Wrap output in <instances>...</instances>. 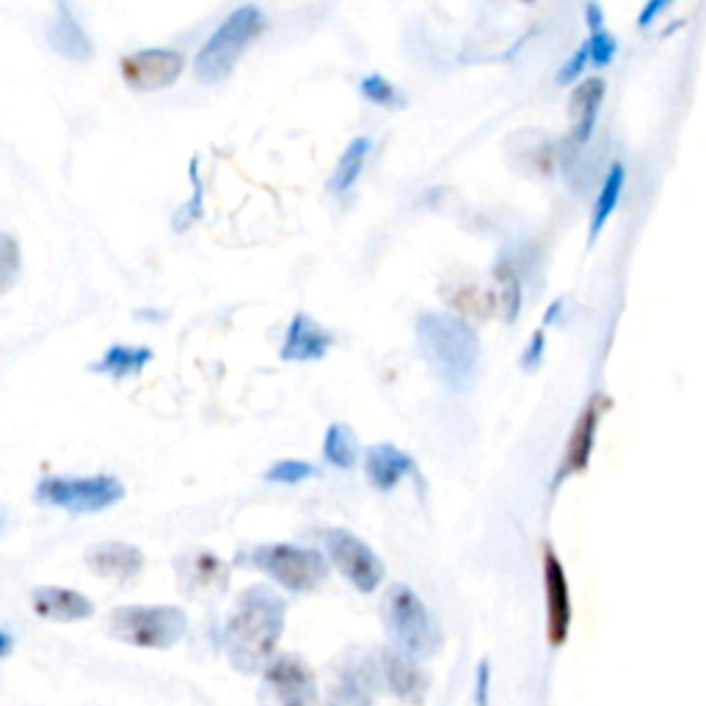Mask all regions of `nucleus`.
<instances>
[{
  "label": "nucleus",
  "instance_id": "4",
  "mask_svg": "<svg viewBox=\"0 0 706 706\" xmlns=\"http://www.w3.org/2000/svg\"><path fill=\"white\" fill-rule=\"evenodd\" d=\"M265 31V14L260 7H246L235 9L227 20L216 28V34L202 45V50L193 59V75L199 83H222L232 75L235 64L243 56V50L249 47V41L258 39Z\"/></svg>",
  "mask_w": 706,
  "mask_h": 706
},
{
  "label": "nucleus",
  "instance_id": "38",
  "mask_svg": "<svg viewBox=\"0 0 706 706\" xmlns=\"http://www.w3.org/2000/svg\"><path fill=\"white\" fill-rule=\"evenodd\" d=\"M561 310H563V298H558V301H554V304L543 312V323L558 321V318H561Z\"/></svg>",
  "mask_w": 706,
  "mask_h": 706
},
{
  "label": "nucleus",
  "instance_id": "12",
  "mask_svg": "<svg viewBox=\"0 0 706 706\" xmlns=\"http://www.w3.org/2000/svg\"><path fill=\"white\" fill-rule=\"evenodd\" d=\"M381 679V668L375 660L368 657H354L339 668L337 679H334L332 695H328V706H370L375 695V684Z\"/></svg>",
  "mask_w": 706,
  "mask_h": 706
},
{
  "label": "nucleus",
  "instance_id": "30",
  "mask_svg": "<svg viewBox=\"0 0 706 706\" xmlns=\"http://www.w3.org/2000/svg\"><path fill=\"white\" fill-rule=\"evenodd\" d=\"M359 92H362L364 97L373 103V106H384V108L403 106V97H400V92L395 88V83H390L386 77H381V75L362 77V83H359Z\"/></svg>",
  "mask_w": 706,
  "mask_h": 706
},
{
  "label": "nucleus",
  "instance_id": "35",
  "mask_svg": "<svg viewBox=\"0 0 706 706\" xmlns=\"http://www.w3.org/2000/svg\"><path fill=\"white\" fill-rule=\"evenodd\" d=\"M668 7H671L668 0H648L646 7L641 9V14H637V28H648L654 23V17L666 12Z\"/></svg>",
  "mask_w": 706,
  "mask_h": 706
},
{
  "label": "nucleus",
  "instance_id": "27",
  "mask_svg": "<svg viewBox=\"0 0 706 706\" xmlns=\"http://www.w3.org/2000/svg\"><path fill=\"white\" fill-rule=\"evenodd\" d=\"M310 478H318V467L310 462H301V458H285V462H276L265 469V480L268 483L296 486Z\"/></svg>",
  "mask_w": 706,
  "mask_h": 706
},
{
  "label": "nucleus",
  "instance_id": "8",
  "mask_svg": "<svg viewBox=\"0 0 706 706\" xmlns=\"http://www.w3.org/2000/svg\"><path fill=\"white\" fill-rule=\"evenodd\" d=\"M323 543H326L328 558H332L334 566L339 569V574H343L359 594H373V590H379V585L384 583L386 577V569L379 554L370 549V543H364L362 538L354 536L350 530H343V527H332V530L323 533Z\"/></svg>",
  "mask_w": 706,
  "mask_h": 706
},
{
  "label": "nucleus",
  "instance_id": "13",
  "mask_svg": "<svg viewBox=\"0 0 706 706\" xmlns=\"http://www.w3.org/2000/svg\"><path fill=\"white\" fill-rule=\"evenodd\" d=\"M182 594H222L229 583V566L207 549H193L175 561Z\"/></svg>",
  "mask_w": 706,
  "mask_h": 706
},
{
  "label": "nucleus",
  "instance_id": "16",
  "mask_svg": "<svg viewBox=\"0 0 706 706\" xmlns=\"http://www.w3.org/2000/svg\"><path fill=\"white\" fill-rule=\"evenodd\" d=\"M31 605H34L36 615L47 621H61V624H72V621H86L94 615V601L83 596L81 590L59 588V585H41L31 594Z\"/></svg>",
  "mask_w": 706,
  "mask_h": 706
},
{
  "label": "nucleus",
  "instance_id": "34",
  "mask_svg": "<svg viewBox=\"0 0 706 706\" xmlns=\"http://www.w3.org/2000/svg\"><path fill=\"white\" fill-rule=\"evenodd\" d=\"M491 693V666L489 660L478 662V673H475V706H489Z\"/></svg>",
  "mask_w": 706,
  "mask_h": 706
},
{
  "label": "nucleus",
  "instance_id": "5",
  "mask_svg": "<svg viewBox=\"0 0 706 706\" xmlns=\"http://www.w3.org/2000/svg\"><path fill=\"white\" fill-rule=\"evenodd\" d=\"M108 630L128 646L164 651L186 637L188 615L171 605H128L113 610Z\"/></svg>",
  "mask_w": 706,
  "mask_h": 706
},
{
  "label": "nucleus",
  "instance_id": "11",
  "mask_svg": "<svg viewBox=\"0 0 706 706\" xmlns=\"http://www.w3.org/2000/svg\"><path fill=\"white\" fill-rule=\"evenodd\" d=\"M543 599H547V643L561 648L572 632V590L566 569L552 547H543Z\"/></svg>",
  "mask_w": 706,
  "mask_h": 706
},
{
  "label": "nucleus",
  "instance_id": "21",
  "mask_svg": "<svg viewBox=\"0 0 706 706\" xmlns=\"http://www.w3.org/2000/svg\"><path fill=\"white\" fill-rule=\"evenodd\" d=\"M153 348H144V345H111L97 362L88 364V370L99 375H111V379H133L153 362Z\"/></svg>",
  "mask_w": 706,
  "mask_h": 706
},
{
  "label": "nucleus",
  "instance_id": "7",
  "mask_svg": "<svg viewBox=\"0 0 706 706\" xmlns=\"http://www.w3.org/2000/svg\"><path fill=\"white\" fill-rule=\"evenodd\" d=\"M124 500L122 480L111 475L92 478H45L36 486V502L64 508L70 514H97Z\"/></svg>",
  "mask_w": 706,
  "mask_h": 706
},
{
  "label": "nucleus",
  "instance_id": "14",
  "mask_svg": "<svg viewBox=\"0 0 706 706\" xmlns=\"http://www.w3.org/2000/svg\"><path fill=\"white\" fill-rule=\"evenodd\" d=\"M86 566L97 577L113 579V583H133L144 572V552L133 543L103 541L86 549Z\"/></svg>",
  "mask_w": 706,
  "mask_h": 706
},
{
  "label": "nucleus",
  "instance_id": "15",
  "mask_svg": "<svg viewBox=\"0 0 706 706\" xmlns=\"http://www.w3.org/2000/svg\"><path fill=\"white\" fill-rule=\"evenodd\" d=\"M334 345V334L326 332L321 323L312 321L307 312H296L287 326L285 343L279 348V357L285 362H318L328 354Z\"/></svg>",
  "mask_w": 706,
  "mask_h": 706
},
{
  "label": "nucleus",
  "instance_id": "18",
  "mask_svg": "<svg viewBox=\"0 0 706 706\" xmlns=\"http://www.w3.org/2000/svg\"><path fill=\"white\" fill-rule=\"evenodd\" d=\"M596 428H599V406H596V400H590L583 409V415H579L572 436H569L566 453H563L561 469H558V475H554L552 480V489H558L563 480L572 478V475H579L585 467H588L590 456H594Z\"/></svg>",
  "mask_w": 706,
  "mask_h": 706
},
{
  "label": "nucleus",
  "instance_id": "25",
  "mask_svg": "<svg viewBox=\"0 0 706 706\" xmlns=\"http://www.w3.org/2000/svg\"><path fill=\"white\" fill-rule=\"evenodd\" d=\"M323 458L337 469L357 467L359 442L354 428L345 426V422H334V426H328L326 439H323Z\"/></svg>",
  "mask_w": 706,
  "mask_h": 706
},
{
  "label": "nucleus",
  "instance_id": "10",
  "mask_svg": "<svg viewBox=\"0 0 706 706\" xmlns=\"http://www.w3.org/2000/svg\"><path fill=\"white\" fill-rule=\"evenodd\" d=\"M119 70H122L124 83L135 92H160L182 75L186 56L169 47H149V50H139L122 59Z\"/></svg>",
  "mask_w": 706,
  "mask_h": 706
},
{
  "label": "nucleus",
  "instance_id": "37",
  "mask_svg": "<svg viewBox=\"0 0 706 706\" xmlns=\"http://www.w3.org/2000/svg\"><path fill=\"white\" fill-rule=\"evenodd\" d=\"M12 648H14L12 632L0 630V660H3V657H9V654H12Z\"/></svg>",
  "mask_w": 706,
  "mask_h": 706
},
{
  "label": "nucleus",
  "instance_id": "2",
  "mask_svg": "<svg viewBox=\"0 0 706 706\" xmlns=\"http://www.w3.org/2000/svg\"><path fill=\"white\" fill-rule=\"evenodd\" d=\"M417 343L447 390L464 392L472 386L480 362V339L464 318L450 312H422L417 318Z\"/></svg>",
  "mask_w": 706,
  "mask_h": 706
},
{
  "label": "nucleus",
  "instance_id": "3",
  "mask_svg": "<svg viewBox=\"0 0 706 706\" xmlns=\"http://www.w3.org/2000/svg\"><path fill=\"white\" fill-rule=\"evenodd\" d=\"M381 619H384L395 651L406 654L409 660H428L442 646L436 621L428 613L426 601L409 585H390L381 601Z\"/></svg>",
  "mask_w": 706,
  "mask_h": 706
},
{
  "label": "nucleus",
  "instance_id": "29",
  "mask_svg": "<svg viewBox=\"0 0 706 706\" xmlns=\"http://www.w3.org/2000/svg\"><path fill=\"white\" fill-rule=\"evenodd\" d=\"M23 258H20V246L12 235L0 232V296L12 290L20 279Z\"/></svg>",
  "mask_w": 706,
  "mask_h": 706
},
{
  "label": "nucleus",
  "instance_id": "24",
  "mask_svg": "<svg viewBox=\"0 0 706 706\" xmlns=\"http://www.w3.org/2000/svg\"><path fill=\"white\" fill-rule=\"evenodd\" d=\"M370 146H373V141L364 139V135H359V139H354L345 146L343 158L337 160V169H334L332 180H328V191L348 193L350 188L357 186V180L362 177L364 160L370 155Z\"/></svg>",
  "mask_w": 706,
  "mask_h": 706
},
{
  "label": "nucleus",
  "instance_id": "31",
  "mask_svg": "<svg viewBox=\"0 0 706 706\" xmlns=\"http://www.w3.org/2000/svg\"><path fill=\"white\" fill-rule=\"evenodd\" d=\"M585 45H588V61L594 67H608L615 59V53H619V41H615V36L608 28L590 34L585 39Z\"/></svg>",
  "mask_w": 706,
  "mask_h": 706
},
{
  "label": "nucleus",
  "instance_id": "17",
  "mask_svg": "<svg viewBox=\"0 0 706 706\" xmlns=\"http://www.w3.org/2000/svg\"><path fill=\"white\" fill-rule=\"evenodd\" d=\"M417 469L415 458L403 453L392 442L370 444L364 450V475L375 491H392L403 478H409Z\"/></svg>",
  "mask_w": 706,
  "mask_h": 706
},
{
  "label": "nucleus",
  "instance_id": "1",
  "mask_svg": "<svg viewBox=\"0 0 706 706\" xmlns=\"http://www.w3.org/2000/svg\"><path fill=\"white\" fill-rule=\"evenodd\" d=\"M287 601L268 585L240 590L224 624V651L235 671L263 673L285 632Z\"/></svg>",
  "mask_w": 706,
  "mask_h": 706
},
{
  "label": "nucleus",
  "instance_id": "6",
  "mask_svg": "<svg viewBox=\"0 0 706 706\" xmlns=\"http://www.w3.org/2000/svg\"><path fill=\"white\" fill-rule=\"evenodd\" d=\"M240 561L263 572L290 594H310L328 577V561L318 549L292 543H260Z\"/></svg>",
  "mask_w": 706,
  "mask_h": 706
},
{
  "label": "nucleus",
  "instance_id": "20",
  "mask_svg": "<svg viewBox=\"0 0 706 706\" xmlns=\"http://www.w3.org/2000/svg\"><path fill=\"white\" fill-rule=\"evenodd\" d=\"M47 45L72 61H88L94 56L92 39H88V34L67 3L56 7V20L47 25Z\"/></svg>",
  "mask_w": 706,
  "mask_h": 706
},
{
  "label": "nucleus",
  "instance_id": "9",
  "mask_svg": "<svg viewBox=\"0 0 706 706\" xmlns=\"http://www.w3.org/2000/svg\"><path fill=\"white\" fill-rule=\"evenodd\" d=\"M260 704L263 706H318V684L310 668L292 657L276 654L265 666L260 684Z\"/></svg>",
  "mask_w": 706,
  "mask_h": 706
},
{
  "label": "nucleus",
  "instance_id": "22",
  "mask_svg": "<svg viewBox=\"0 0 706 706\" xmlns=\"http://www.w3.org/2000/svg\"><path fill=\"white\" fill-rule=\"evenodd\" d=\"M601 99H605V81H601V77H588V81H583L577 86V94H574L572 99V108L577 111L572 130L574 144H585V141L594 135Z\"/></svg>",
  "mask_w": 706,
  "mask_h": 706
},
{
  "label": "nucleus",
  "instance_id": "23",
  "mask_svg": "<svg viewBox=\"0 0 706 706\" xmlns=\"http://www.w3.org/2000/svg\"><path fill=\"white\" fill-rule=\"evenodd\" d=\"M624 182H626V169L621 160H615L613 166L605 175V182H601V191L594 202V211H590V227H588V240L596 243L599 232L605 229L608 218L613 216V211L619 207V199L624 193Z\"/></svg>",
  "mask_w": 706,
  "mask_h": 706
},
{
  "label": "nucleus",
  "instance_id": "26",
  "mask_svg": "<svg viewBox=\"0 0 706 706\" xmlns=\"http://www.w3.org/2000/svg\"><path fill=\"white\" fill-rule=\"evenodd\" d=\"M188 177H191L193 193L186 205L175 213V218H171V227H175V232H186L193 222H199V218H202V207H205V186H202V177H199V158L191 160Z\"/></svg>",
  "mask_w": 706,
  "mask_h": 706
},
{
  "label": "nucleus",
  "instance_id": "28",
  "mask_svg": "<svg viewBox=\"0 0 706 706\" xmlns=\"http://www.w3.org/2000/svg\"><path fill=\"white\" fill-rule=\"evenodd\" d=\"M494 274H496V282H500V292H502V315H505V321H516L522 307L519 276H516L514 265L511 263H500Z\"/></svg>",
  "mask_w": 706,
  "mask_h": 706
},
{
  "label": "nucleus",
  "instance_id": "32",
  "mask_svg": "<svg viewBox=\"0 0 706 706\" xmlns=\"http://www.w3.org/2000/svg\"><path fill=\"white\" fill-rule=\"evenodd\" d=\"M585 64H588V45H579L577 50H574V56L572 59L566 61V64L561 67V70H558V75H554V81L561 83V86H572L574 81H577L579 75H583V70H585Z\"/></svg>",
  "mask_w": 706,
  "mask_h": 706
},
{
  "label": "nucleus",
  "instance_id": "19",
  "mask_svg": "<svg viewBox=\"0 0 706 706\" xmlns=\"http://www.w3.org/2000/svg\"><path fill=\"white\" fill-rule=\"evenodd\" d=\"M379 668L384 684L400 701H415V704H420L422 695L428 693V677L420 671V666H417L415 660L406 657V654L390 648V651L381 654Z\"/></svg>",
  "mask_w": 706,
  "mask_h": 706
},
{
  "label": "nucleus",
  "instance_id": "36",
  "mask_svg": "<svg viewBox=\"0 0 706 706\" xmlns=\"http://www.w3.org/2000/svg\"><path fill=\"white\" fill-rule=\"evenodd\" d=\"M585 20H588L590 34L605 28V9H601V3H588V7H585Z\"/></svg>",
  "mask_w": 706,
  "mask_h": 706
},
{
  "label": "nucleus",
  "instance_id": "33",
  "mask_svg": "<svg viewBox=\"0 0 706 706\" xmlns=\"http://www.w3.org/2000/svg\"><path fill=\"white\" fill-rule=\"evenodd\" d=\"M543 350H547V337H543V328H538L530 343H527L525 354H522V368L536 370L543 359Z\"/></svg>",
  "mask_w": 706,
  "mask_h": 706
}]
</instances>
